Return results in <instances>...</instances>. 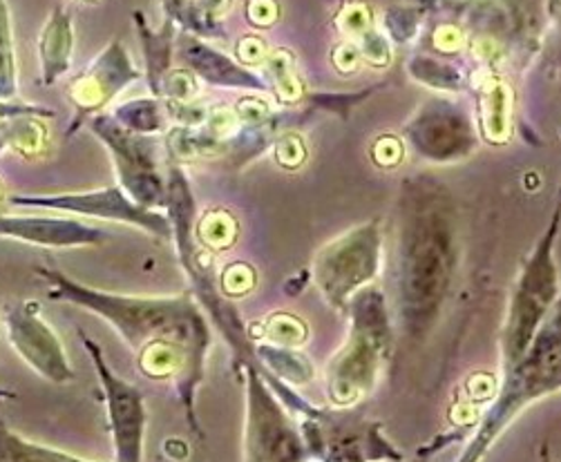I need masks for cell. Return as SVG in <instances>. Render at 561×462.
I'll list each match as a JSON object with an SVG mask.
<instances>
[{
  "label": "cell",
  "mask_w": 561,
  "mask_h": 462,
  "mask_svg": "<svg viewBox=\"0 0 561 462\" xmlns=\"http://www.w3.org/2000/svg\"><path fill=\"white\" fill-rule=\"evenodd\" d=\"M34 275L47 284L49 300L90 311L115 328L148 380H171L191 431L202 438L195 397L204 382L213 333L191 291L178 296H124L81 284L51 266H36Z\"/></svg>",
  "instance_id": "obj_1"
},
{
  "label": "cell",
  "mask_w": 561,
  "mask_h": 462,
  "mask_svg": "<svg viewBox=\"0 0 561 462\" xmlns=\"http://www.w3.org/2000/svg\"><path fill=\"white\" fill-rule=\"evenodd\" d=\"M455 206L438 184L408 186L399 223V313L412 337L436 320L457 257Z\"/></svg>",
  "instance_id": "obj_2"
},
{
  "label": "cell",
  "mask_w": 561,
  "mask_h": 462,
  "mask_svg": "<svg viewBox=\"0 0 561 462\" xmlns=\"http://www.w3.org/2000/svg\"><path fill=\"white\" fill-rule=\"evenodd\" d=\"M557 317L548 320L524 358L503 371L501 389L483 414L477 434L466 447L459 462H481L496 438L508 429V425L533 402L554 395L561 384V346H559Z\"/></svg>",
  "instance_id": "obj_3"
},
{
  "label": "cell",
  "mask_w": 561,
  "mask_h": 462,
  "mask_svg": "<svg viewBox=\"0 0 561 462\" xmlns=\"http://www.w3.org/2000/svg\"><path fill=\"white\" fill-rule=\"evenodd\" d=\"M345 313L352 320L350 337L327 371V391L341 409L374 389L391 342L387 304L376 288H363Z\"/></svg>",
  "instance_id": "obj_4"
},
{
  "label": "cell",
  "mask_w": 561,
  "mask_h": 462,
  "mask_svg": "<svg viewBox=\"0 0 561 462\" xmlns=\"http://www.w3.org/2000/svg\"><path fill=\"white\" fill-rule=\"evenodd\" d=\"M559 238V212L554 210L546 233L537 240L519 268L515 281L506 326L501 335V365L503 371L517 365L528 346L548 322V313L559 300V268L554 246Z\"/></svg>",
  "instance_id": "obj_5"
},
{
  "label": "cell",
  "mask_w": 561,
  "mask_h": 462,
  "mask_svg": "<svg viewBox=\"0 0 561 462\" xmlns=\"http://www.w3.org/2000/svg\"><path fill=\"white\" fill-rule=\"evenodd\" d=\"M382 262L380 221H365L329 242L313 259V281L329 307L347 311L352 298L367 288Z\"/></svg>",
  "instance_id": "obj_6"
},
{
  "label": "cell",
  "mask_w": 561,
  "mask_h": 462,
  "mask_svg": "<svg viewBox=\"0 0 561 462\" xmlns=\"http://www.w3.org/2000/svg\"><path fill=\"white\" fill-rule=\"evenodd\" d=\"M242 369L247 380L244 462H311L305 436L264 380L260 365L244 360Z\"/></svg>",
  "instance_id": "obj_7"
},
{
  "label": "cell",
  "mask_w": 561,
  "mask_h": 462,
  "mask_svg": "<svg viewBox=\"0 0 561 462\" xmlns=\"http://www.w3.org/2000/svg\"><path fill=\"white\" fill-rule=\"evenodd\" d=\"M90 130L107 148L119 188L144 208H165L168 184L159 172L157 143L148 135L126 130L112 114H96L90 119Z\"/></svg>",
  "instance_id": "obj_8"
},
{
  "label": "cell",
  "mask_w": 561,
  "mask_h": 462,
  "mask_svg": "<svg viewBox=\"0 0 561 462\" xmlns=\"http://www.w3.org/2000/svg\"><path fill=\"white\" fill-rule=\"evenodd\" d=\"M79 337L83 339L101 384L115 462H144L148 409L141 389L110 369L101 346L92 337H88L83 331H79Z\"/></svg>",
  "instance_id": "obj_9"
},
{
  "label": "cell",
  "mask_w": 561,
  "mask_h": 462,
  "mask_svg": "<svg viewBox=\"0 0 561 462\" xmlns=\"http://www.w3.org/2000/svg\"><path fill=\"white\" fill-rule=\"evenodd\" d=\"M5 204L12 208L43 210V212H68L96 217L105 221H117L144 230L157 240H171V221L159 210L135 204L119 186H105L99 190L83 193H59V195H14Z\"/></svg>",
  "instance_id": "obj_10"
},
{
  "label": "cell",
  "mask_w": 561,
  "mask_h": 462,
  "mask_svg": "<svg viewBox=\"0 0 561 462\" xmlns=\"http://www.w3.org/2000/svg\"><path fill=\"white\" fill-rule=\"evenodd\" d=\"M141 79V72L133 66L126 45L122 38L110 41L96 59L72 79L66 90V96L75 109L68 137H72L85 122L115 101L128 85Z\"/></svg>",
  "instance_id": "obj_11"
},
{
  "label": "cell",
  "mask_w": 561,
  "mask_h": 462,
  "mask_svg": "<svg viewBox=\"0 0 561 462\" xmlns=\"http://www.w3.org/2000/svg\"><path fill=\"white\" fill-rule=\"evenodd\" d=\"M5 326L12 349L43 380L54 384L77 380L61 337L45 322L36 302H19L8 309Z\"/></svg>",
  "instance_id": "obj_12"
},
{
  "label": "cell",
  "mask_w": 561,
  "mask_h": 462,
  "mask_svg": "<svg viewBox=\"0 0 561 462\" xmlns=\"http://www.w3.org/2000/svg\"><path fill=\"white\" fill-rule=\"evenodd\" d=\"M412 148L432 161H455L474 150V128L468 114L447 101H430L408 126Z\"/></svg>",
  "instance_id": "obj_13"
},
{
  "label": "cell",
  "mask_w": 561,
  "mask_h": 462,
  "mask_svg": "<svg viewBox=\"0 0 561 462\" xmlns=\"http://www.w3.org/2000/svg\"><path fill=\"white\" fill-rule=\"evenodd\" d=\"M0 240H16L38 249H85L103 244L105 230L75 217L0 212Z\"/></svg>",
  "instance_id": "obj_14"
},
{
  "label": "cell",
  "mask_w": 561,
  "mask_h": 462,
  "mask_svg": "<svg viewBox=\"0 0 561 462\" xmlns=\"http://www.w3.org/2000/svg\"><path fill=\"white\" fill-rule=\"evenodd\" d=\"M175 45H178L180 59L184 61V66L195 79H202L217 88H240V90H255V92L268 90L262 77H257L247 66L231 59V56H227L224 51L215 49L202 38L182 34V36H175Z\"/></svg>",
  "instance_id": "obj_15"
},
{
  "label": "cell",
  "mask_w": 561,
  "mask_h": 462,
  "mask_svg": "<svg viewBox=\"0 0 561 462\" xmlns=\"http://www.w3.org/2000/svg\"><path fill=\"white\" fill-rule=\"evenodd\" d=\"M75 54V27L72 16L66 8L54 5L41 38H38V61H41V83L51 88L56 81L70 72Z\"/></svg>",
  "instance_id": "obj_16"
},
{
  "label": "cell",
  "mask_w": 561,
  "mask_h": 462,
  "mask_svg": "<svg viewBox=\"0 0 561 462\" xmlns=\"http://www.w3.org/2000/svg\"><path fill=\"white\" fill-rule=\"evenodd\" d=\"M135 27L139 34V43L144 49V59H146V77H148V85L152 90V96L159 99V90H161V81L165 79V74L171 72V63H173V47H175V32L178 27L173 25V21H168L163 16L161 27L154 32L144 12H135Z\"/></svg>",
  "instance_id": "obj_17"
},
{
  "label": "cell",
  "mask_w": 561,
  "mask_h": 462,
  "mask_svg": "<svg viewBox=\"0 0 561 462\" xmlns=\"http://www.w3.org/2000/svg\"><path fill=\"white\" fill-rule=\"evenodd\" d=\"M0 462H94L23 438L0 420Z\"/></svg>",
  "instance_id": "obj_18"
},
{
  "label": "cell",
  "mask_w": 561,
  "mask_h": 462,
  "mask_svg": "<svg viewBox=\"0 0 561 462\" xmlns=\"http://www.w3.org/2000/svg\"><path fill=\"white\" fill-rule=\"evenodd\" d=\"M168 21H173L175 27H182L184 34L208 41L224 36V27L217 19L206 14L197 0H159Z\"/></svg>",
  "instance_id": "obj_19"
},
{
  "label": "cell",
  "mask_w": 561,
  "mask_h": 462,
  "mask_svg": "<svg viewBox=\"0 0 561 462\" xmlns=\"http://www.w3.org/2000/svg\"><path fill=\"white\" fill-rule=\"evenodd\" d=\"M112 119L137 135H154L168 126V109L157 99H135L112 112Z\"/></svg>",
  "instance_id": "obj_20"
},
{
  "label": "cell",
  "mask_w": 561,
  "mask_h": 462,
  "mask_svg": "<svg viewBox=\"0 0 561 462\" xmlns=\"http://www.w3.org/2000/svg\"><path fill=\"white\" fill-rule=\"evenodd\" d=\"M19 94V66L8 0H0V101H14Z\"/></svg>",
  "instance_id": "obj_21"
},
{
  "label": "cell",
  "mask_w": 561,
  "mask_h": 462,
  "mask_svg": "<svg viewBox=\"0 0 561 462\" xmlns=\"http://www.w3.org/2000/svg\"><path fill=\"white\" fill-rule=\"evenodd\" d=\"M255 351L271 367V371L279 373V378L291 380L294 384L307 382L313 378V369H309L302 356L294 354V349H283V346L277 344H268V346H257Z\"/></svg>",
  "instance_id": "obj_22"
},
{
  "label": "cell",
  "mask_w": 561,
  "mask_h": 462,
  "mask_svg": "<svg viewBox=\"0 0 561 462\" xmlns=\"http://www.w3.org/2000/svg\"><path fill=\"white\" fill-rule=\"evenodd\" d=\"M412 74L430 85L436 88H459L461 83V72L453 66H443L440 61L427 59V56H416L410 66Z\"/></svg>",
  "instance_id": "obj_23"
},
{
  "label": "cell",
  "mask_w": 561,
  "mask_h": 462,
  "mask_svg": "<svg viewBox=\"0 0 561 462\" xmlns=\"http://www.w3.org/2000/svg\"><path fill=\"white\" fill-rule=\"evenodd\" d=\"M419 10L414 8H389L385 14V27L387 34L394 38L397 43H408L414 38L416 30H419Z\"/></svg>",
  "instance_id": "obj_24"
},
{
  "label": "cell",
  "mask_w": 561,
  "mask_h": 462,
  "mask_svg": "<svg viewBox=\"0 0 561 462\" xmlns=\"http://www.w3.org/2000/svg\"><path fill=\"white\" fill-rule=\"evenodd\" d=\"M335 25L341 27V32H345L347 36H360L363 32H367L369 27H374V19H371V10L365 3H347L341 8L339 16H335Z\"/></svg>",
  "instance_id": "obj_25"
},
{
  "label": "cell",
  "mask_w": 561,
  "mask_h": 462,
  "mask_svg": "<svg viewBox=\"0 0 561 462\" xmlns=\"http://www.w3.org/2000/svg\"><path fill=\"white\" fill-rule=\"evenodd\" d=\"M358 43H360L358 54L363 56V59H367L371 66H385L389 61V56H391L389 41L380 30L369 27L367 32H363L358 36Z\"/></svg>",
  "instance_id": "obj_26"
},
{
  "label": "cell",
  "mask_w": 561,
  "mask_h": 462,
  "mask_svg": "<svg viewBox=\"0 0 561 462\" xmlns=\"http://www.w3.org/2000/svg\"><path fill=\"white\" fill-rule=\"evenodd\" d=\"M244 14L251 25L271 27L279 16V5L277 0H247Z\"/></svg>",
  "instance_id": "obj_27"
},
{
  "label": "cell",
  "mask_w": 561,
  "mask_h": 462,
  "mask_svg": "<svg viewBox=\"0 0 561 462\" xmlns=\"http://www.w3.org/2000/svg\"><path fill=\"white\" fill-rule=\"evenodd\" d=\"M238 61L242 63V66H255V63H262L264 59H266V45H264V41L260 38V36H253V34H249V36H244L240 43H238Z\"/></svg>",
  "instance_id": "obj_28"
},
{
  "label": "cell",
  "mask_w": 561,
  "mask_h": 462,
  "mask_svg": "<svg viewBox=\"0 0 561 462\" xmlns=\"http://www.w3.org/2000/svg\"><path fill=\"white\" fill-rule=\"evenodd\" d=\"M539 462H554L552 460V453H550V444L543 442L541 449H539Z\"/></svg>",
  "instance_id": "obj_29"
},
{
  "label": "cell",
  "mask_w": 561,
  "mask_h": 462,
  "mask_svg": "<svg viewBox=\"0 0 561 462\" xmlns=\"http://www.w3.org/2000/svg\"><path fill=\"white\" fill-rule=\"evenodd\" d=\"M8 400H16V393H14L12 389H5V386H0V404H3V402H8Z\"/></svg>",
  "instance_id": "obj_30"
},
{
  "label": "cell",
  "mask_w": 561,
  "mask_h": 462,
  "mask_svg": "<svg viewBox=\"0 0 561 462\" xmlns=\"http://www.w3.org/2000/svg\"><path fill=\"white\" fill-rule=\"evenodd\" d=\"M5 199H8V197H5V193H3V186H0V206L5 204Z\"/></svg>",
  "instance_id": "obj_31"
},
{
  "label": "cell",
  "mask_w": 561,
  "mask_h": 462,
  "mask_svg": "<svg viewBox=\"0 0 561 462\" xmlns=\"http://www.w3.org/2000/svg\"><path fill=\"white\" fill-rule=\"evenodd\" d=\"M81 3H96V0H81Z\"/></svg>",
  "instance_id": "obj_32"
},
{
  "label": "cell",
  "mask_w": 561,
  "mask_h": 462,
  "mask_svg": "<svg viewBox=\"0 0 561 462\" xmlns=\"http://www.w3.org/2000/svg\"><path fill=\"white\" fill-rule=\"evenodd\" d=\"M197 3H199V0H197Z\"/></svg>",
  "instance_id": "obj_33"
}]
</instances>
